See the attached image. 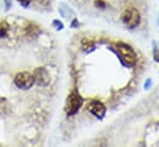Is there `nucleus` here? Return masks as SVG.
<instances>
[{
    "label": "nucleus",
    "mask_w": 159,
    "mask_h": 147,
    "mask_svg": "<svg viewBox=\"0 0 159 147\" xmlns=\"http://www.w3.org/2000/svg\"><path fill=\"white\" fill-rule=\"evenodd\" d=\"M122 21L125 22L126 26H128L131 29L137 27L139 25V21H141V16H139L138 10L134 7H127L122 12Z\"/></svg>",
    "instance_id": "1"
},
{
    "label": "nucleus",
    "mask_w": 159,
    "mask_h": 147,
    "mask_svg": "<svg viewBox=\"0 0 159 147\" xmlns=\"http://www.w3.org/2000/svg\"><path fill=\"white\" fill-rule=\"evenodd\" d=\"M116 48H117V51H119V53L121 55V57L123 58V61H125L127 64L132 66V64L136 63V61H137V56H136L134 51H133L129 46H127V45L120 42V43L116 45Z\"/></svg>",
    "instance_id": "2"
},
{
    "label": "nucleus",
    "mask_w": 159,
    "mask_h": 147,
    "mask_svg": "<svg viewBox=\"0 0 159 147\" xmlns=\"http://www.w3.org/2000/svg\"><path fill=\"white\" fill-rule=\"evenodd\" d=\"M14 83H15L16 87H19L21 89H29L34 85L35 77L29 72H20V73L16 74V77L14 79Z\"/></svg>",
    "instance_id": "3"
},
{
    "label": "nucleus",
    "mask_w": 159,
    "mask_h": 147,
    "mask_svg": "<svg viewBox=\"0 0 159 147\" xmlns=\"http://www.w3.org/2000/svg\"><path fill=\"white\" fill-rule=\"evenodd\" d=\"M83 104V99L77 92H72L67 99V105H66V110L68 115H74L77 111L79 110V108Z\"/></svg>",
    "instance_id": "4"
},
{
    "label": "nucleus",
    "mask_w": 159,
    "mask_h": 147,
    "mask_svg": "<svg viewBox=\"0 0 159 147\" xmlns=\"http://www.w3.org/2000/svg\"><path fill=\"white\" fill-rule=\"evenodd\" d=\"M88 110L90 111L93 115H95L96 117H100L101 119V117H104V115L106 112V108L100 102H91L89 104V107H88Z\"/></svg>",
    "instance_id": "5"
},
{
    "label": "nucleus",
    "mask_w": 159,
    "mask_h": 147,
    "mask_svg": "<svg viewBox=\"0 0 159 147\" xmlns=\"http://www.w3.org/2000/svg\"><path fill=\"white\" fill-rule=\"evenodd\" d=\"M35 80H37V83L40 84V85H46L48 82H49V78H48V74L47 72L43 69V68H39V69H36V72H35Z\"/></svg>",
    "instance_id": "6"
},
{
    "label": "nucleus",
    "mask_w": 159,
    "mask_h": 147,
    "mask_svg": "<svg viewBox=\"0 0 159 147\" xmlns=\"http://www.w3.org/2000/svg\"><path fill=\"white\" fill-rule=\"evenodd\" d=\"M6 34H7V24L1 22L0 24V37H5Z\"/></svg>",
    "instance_id": "7"
},
{
    "label": "nucleus",
    "mask_w": 159,
    "mask_h": 147,
    "mask_svg": "<svg viewBox=\"0 0 159 147\" xmlns=\"http://www.w3.org/2000/svg\"><path fill=\"white\" fill-rule=\"evenodd\" d=\"M19 1H20V2H21L24 6H26V5H27V4H29L31 0H19Z\"/></svg>",
    "instance_id": "8"
}]
</instances>
